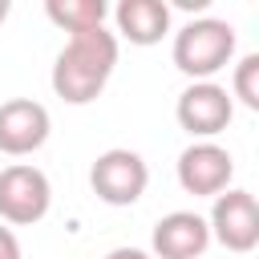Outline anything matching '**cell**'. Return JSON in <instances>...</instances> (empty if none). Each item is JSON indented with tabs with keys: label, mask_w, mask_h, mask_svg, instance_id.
<instances>
[{
	"label": "cell",
	"mask_w": 259,
	"mask_h": 259,
	"mask_svg": "<svg viewBox=\"0 0 259 259\" xmlns=\"http://www.w3.org/2000/svg\"><path fill=\"white\" fill-rule=\"evenodd\" d=\"M53 206V182L32 162H12L0 170V219L12 227H32Z\"/></svg>",
	"instance_id": "obj_4"
},
{
	"label": "cell",
	"mask_w": 259,
	"mask_h": 259,
	"mask_svg": "<svg viewBox=\"0 0 259 259\" xmlns=\"http://www.w3.org/2000/svg\"><path fill=\"white\" fill-rule=\"evenodd\" d=\"M210 239L223 243L227 251L235 255H247L259 247V202L251 190L243 186H227L223 194H214V206H210Z\"/></svg>",
	"instance_id": "obj_5"
},
{
	"label": "cell",
	"mask_w": 259,
	"mask_h": 259,
	"mask_svg": "<svg viewBox=\"0 0 259 259\" xmlns=\"http://www.w3.org/2000/svg\"><path fill=\"white\" fill-rule=\"evenodd\" d=\"M231 101L259 109V53H243L231 73Z\"/></svg>",
	"instance_id": "obj_12"
},
{
	"label": "cell",
	"mask_w": 259,
	"mask_h": 259,
	"mask_svg": "<svg viewBox=\"0 0 259 259\" xmlns=\"http://www.w3.org/2000/svg\"><path fill=\"white\" fill-rule=\"evenodd\" d=\"M174 117L178 125L198 138V142H210L214 134H223L235 117V101L231 93L219 85V81H190L182 93H178V105H174Z\"/></svg>",
	"instance_id": "obj_6"
},
{
	"label": "cell",
	"mask_w": 259,
	"mask_h": 259,
	"mask_svg": "<svg viewBox=\"0 0 259 259\" xmlns=\"http://www.w3.org/2000/svg\"><path fill=\"white\" fill-rule=\"evenodd\" d=\"M53 134V117L40 101L32 97H8L0 101V154L24 158L36 154Z\"/></svg>",
	"instance_id": "obj_8"
},
{
	"label": "cell",
	"mask_w": 259,
	"mask_h": 259,
	"mask_svg": "<svg viewBox=\"0 0 259 259\" xmlns=\"http://www.w3.org/2000/svg\"><path fill=\"white\" fill-rule=\"evenodd\" d=\"M105 259H154L150 251H142V247H113Z\"/></svg>",
	"instance_id": "obj_14"
},
{
	"label": "cell",
	"mask_w": 259,
	"mask_h": 259,
	"mask_svg": "<svg viewBox=\"0 0 259 259\" xmlns=\"http://www.w3.org/2000/svg\"><path fill=\"white\" fill-rule=\"evenodd\" d=\"M113 65H117V36L105 24L89 32H73L53 61V73H49L53 93L69 105H89L109 85Z\"/></svg>",
	"instance_id": "obj_1"
},
{
	"label": "cell",
	"mask_w": 259,
	"mask_h": 259,
	"mask_svg": "<svg viewBox=\"0 0 259 259\" xmlns=\"http://www.w3.org/2000/svg\"><path fill=\"white\" fill-rule=\"evenodd\" d=\"M45 16L73 36V32L101 28L105 16H109V4H105V0H49V4H45Z\"/></svg>",
	"instance_id": "obj_11"
},
{
	"label": "cell",
	"mask_w": 259,
	"mask_h": 259,
	"mask_svg": "<svg viewBox=\"0 0 259 259\" xmlns=\"http://www.w3.org/2000/svg\"><path fill=\"white\" fill-rule=\"evenodd\" d=\"M0 259H20V239H16V231L4 227V223H0Z\"/></svg>",
	"instance_id": "obj_13"
},
{
	"label": "cell",
	"mask_w": 259,
	"mask_h": 259,
	"mask_svg": "<svg viewBox=\"0 0 259 259\" xmlns=\"http://www.w3.org/2000/svg\"><path fill=\"white\" fill-rule=\"evenodd\" d=\"M235 49H239V36H235L231 20L198 16V20H186L174 32L170 57H174L178 73H186L190 81H210L219 69H227L235 61Z\"/></svg>",
	"instance_id": "obj_2"
},
{
	"label": "cell",
	"mask_w": 259,
	"mask_h": 259,
	"mask_svg": "<svg viewBox=\"0 0 259 259\" xmlns=\"http://www.w3.org/2000/svg\"><path fill=\"white\" fill-rule=\"evenodd\" d=\"M89 186H93V194L105 206H134L146 194V186H150V166H146V158L138 150L113 146V150L93 158Z\"/></svg>",
	"instance_id": "obj_3"
},
{
	"label": "cell",
	"mask_w": 259,
	"mask_h": 259,
	"mask_svg": "<svg viewBox=\"0 0 259 259\" xmlns=\"http://www.w3.org/2000/svg\"><path fill=\"white\" fill-rule=\"evenodd\" d=\"M150 247L154 259H202L210 247V227L198 210H170L154 223Z\"/></svg>",
	"instance_id": "obj_9"
},
{
	"label": "cell",
	"mask_w": 259,
	"mask_h": 259,
	"mask_svg": "<svg viewBox=\"0 0 259 259\" xmlns=\"http://www.w3.org/2000/svg\"><path fill=\"white\" fill-rule=\"evenodd\" d=\"M235 178V158L219 142H190L178 154V186L194 198H214L231 186Z\"/></svg>",
	"instance_id": "obj_7"
},
{
	"label": "cell",
	"mask_w": 259,
	"mask_h": 259,
	"mask_svg": "<svg viewBox=\"0 0 259 259\" xmlns=\"http://www.w3.org/2000/svg\"><path fill=\"white\" fill-rule=\"evenodd\" d=\"M8 12H12V4H8V0H0V28H4V20H8Z\"/></svg>",
	"instance_id": "obj_15"
},
{
	"label": "cell",
	"mask_w": 259,
	"mask_h": 259,
	"mask_svg": "<svg viewBox=\"0 0 259 259\" xmlns=\"http://www.w3.org/2000/svg\"><path fill=\"white\" fill-rule=\"evenodd\" d=\"M113 24L130 45L150 49L170 32V4L166 0H121L113 8Z\"/></svg>",
	"instance_id": "obj_10"
}]
</instances>
